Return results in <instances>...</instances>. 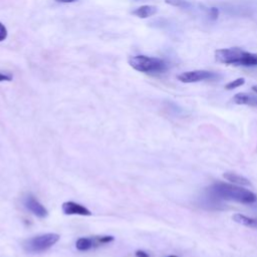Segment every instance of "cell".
I'll return each mask as SVG.
<instances>
[{"instance_id": "obj_5", "label": "cell", "mask_w": 257, "mask_h": 257, "mask_svg": "<svg viewBox=\"0 0 257 257\" xmlns=\"http://www.w3.org/2000/svg\"><path fill=\"white\" fill-rule=\"evenodd\" d=\"M220 77V75L216 72L209 71V70H191V71H185L180 73L177 78L181 82L184 83H194L199 82L203 80H213Z\"/></svg>"}, {"instance_id": "obj_4", "label": "cell", "mask_w": 257, "mask_h": 257, "mask_svg": "<svg viewBox=\"0 0 257 257\" xmlns=\"http://www.w3.org/2000/svg\"><path fill=\"white\" fill-rule=\"evenodd\" d=\"M60 236L56 233H46L38 236H34L32 238L27 239L23 243V248L26 252L35 254L41 253L49 248H51L54 244H56L59 240Z\"/></svg>"}, {"instance_id": "obj_11", "label": "cell", "mask_w": 257, "mask_h": 257, "mask_svg": "<svg viewBox=\"0 0 257 257\" xmlns=\"http://www.w3.org/2000/svg\"><path fill=\"white\" fill-rule=\"evenodd\" d=\"M232 219L234 222L249 227V228H254L257 229V218H251V217H247L243 214L240 213H236L232 216Z\"/></svg>"}, {"instance_id": "obj_10", "label": "cell", "mask_w": 257, "mask_h": 257, "mask_svg": "<svg viewBox=\"0 0 257 257\" xmlns=\"http://www.w3.org/2000/svg\"><path fill=\"white\" fill-rule=\"evenodd\" d=\"M98 246V243L96 241V237L94 238H87V237H81L77 239L75 242V247L78 251H88L91 248Z\"/></svg>"}, {"instance_id": "obj_6", "label": "cell", "mask_w": 257, "mask_h": 257, "mask_svg": "<svg viewBox=\"0 0 257 257\" xmlns=\"http://www.w3.org/2000/svg\"><path fill=\"white\" fill-rule=\"evenodd\" d=\"M24 206L27 210H29L33 215L38 218H45L48 215V211L46 208L32 195L26 196L24 199Z\"/></svg>"}, {"instance_id": "obj_20", "label": "cell", "mask_w": 257, "mask_h": 257, "mask_svg": "<svg viewBox=\"0 0 257 257\" xmlns=\"http://www.w3.org/2000/svg\"><path fill=\"white\" fill-rule=\"evenodd\" d=\"M56 2H59V3H73L77 0H55Z\"/></svg>"}, {"instance_id": "obj_15", "label": "cell", "mask_w": 257, "mask_h": 257, "mask_svg": "<svg viewBox=\"0 0 257 257\" xmlns=\"http://www.w3.org/2000/svg\"><path fill=\"white\" fill-rule=\"evenodd\" d=\"M114 240V237L113 236H99V237H96V241L98 243V245L100 244H106V243H109V242H112Z\"/></svg>"}, {"instance_id": "obj_23", "label": "cell", "mask_w": 257, "mask_h": 257, "mask_svg": "<svg viewBox=\"0 0 257 257\" xmlns=\"http://www.w3.org/2000/svg\"><path fill=\"white\" fill-rule=\"evenodd\" d=\"M136 1H140V0H136Z\"/></svg>"}, {"instance_id": "obj_18", "label": "cell", "mask_w": 257, "mask_h": 257, "mask_svg": "<svg viewBox=\"0 0 257 257\" xmlns=\"http://www.w3.org/2000/svg\"><path fill=\"white\" fill-rule=\"evenodd\" d=\"M136 256L137 257H150L149 254L143 250H137L136 251Z\"/></svg>"}, {"instance_id": "obj_1", "label": "cell", "mask_w": 257, "mask_h": 257, "mask_svg": "<svg viewBox=\"0 0 257 257\" xmlns=\"http://www.w3.org/2000/svg\"><path fill=\"white\" fill-rule=\"evenodd\" d=\"M210 196L218 200L235 201L242 204H253L257 201V196L250 190L235 184L216 182L208 188Z\"/></svg>"}, {"instance_id": "obj_13", "label": "cell", "mask_w": 257, "mask_h": 257, "mask_svg": "<svg viewBox=\"0 0 257 257\" xmlns=\"http://www.w3.org/2000/svg\"><path fill=\"white\" fill-rule=\"evenodd\" d=\"M165 2L169 5L183 9H188L191 6V3L188 0H165Z\"/></svg>"}, {"instance_id": "obj_8", "label": "cell", "mask_w": 257, "mask_h": 257, "mask_svg": "<svg viewBox=\"0 0 257 257\" xmlns=\"http://www.w3.org/2000/svg\"><path fill=\"white\" fill-rule=\"evenodd\" d=\"M232 101L236 104L250 105L257 107V95L246 93V92H238L232 97Z\"/></svg>"}, {"instance_id": "obj_21", "label": "cell", "mask_w": 257, "mask_h": 257, "mask_svg": "<svg viewBox=\"0 0 257 257\" xmlns=\"http://www.w3.org/2000/svg\"><path fill=\"white\" fill-rule=\"evenodd\" d=\"M252 90H253L255 93H257V84H255V85L252 86Z\"/></svg>"}, {"instance_id": "obj_17", "label": "cell", "mask_w": 257, "mask_h": 257, "mask_svg": "<svg viewBox=\"0 0 257 257\" xmlns=\"http://www.w3.org/2000/svg\"><path fill=\"white\" fill-rule=\"evenodd\" d=\"M10 80H12V76L11 75L0 72V81H10Z\"/></svg>"}, {"instance_id": "obj_16", "label": "cell", "mask_w": 257, "mask_h": 257, "mask_svg": "<svg viewBox=\"0 0 257 257\" xmlns=\"http://www.w3.org/2000/svg\"><path fill=\"white\" fill-rule=\"evenodd\" d=\"M7 35H8V32H7L6 27L4 26V24H2L0 22V42L5 40L7 38Z\"/></svg>"}, {"instance_id": "obj_22", "label": "cell", "mask_w": 257, "mask_h": 257, "mask_svg": "<svg viewBox=\"0 0 257 257\" xmlns=\"http://www.w3.org/2000/svg\"><path fill=\"white\" fill-rule=\"evenodd\" d=\"M168 257H178V256H176V255H170V256H168Z\"/></svg>"}, {"instance_id": "obj_2", "label": "cell", "mask_w": 257, "mask_h": 257, "mask_svg": "<svg viewBox=\"0 0 257 257\" xmlns=\"http://www.w3.org/2000/svg\"><path fill=\"white\" fill-rule=\"evenodd\" d=\"M215 59L227 65L244 67L257 66V53L246 51L240 47L218 49L215 51Z\"/></svg>"}, {"instance_id": "obj_3", "label": "cell", "mask_w": 257, "mask_h": 257, "mask_svg": "<svg viewBox=\"0 0 257 257\" xmlns=\"http://www.w3.org/2000/svg\"><path fill=\"white\" fill-rule=\"evenodd\" d=\"M128 64L136 70L148 74H160L168 70V62L160 57L135 55L128 58Z\"/></svg>"}, {"instance_id": "obj_19", "label": "cell", "mask_w": 257, "mask_h": 257, "mask_svg": "<svg viewBox=\"0 0 257 257\" xmlns=\"http://www.w3.org/2000/svg\"><path fill=\"white\" fill-rule=\"evenodd\" d=\"M210 15L213 17V18H217L218 17V9L215 8V7H212L210 9Z\"/></svg>"}, {"instance_id": "obj_14", "label": "cell", "mask_w": 257, "mask_h": 257, "mask_svg": "<svg viewBox=\"0 0 257 257\" xmlns=\"http://www.w3.org/2000/svg\"><path fill=\"white\" fill-rule=\"evenodd\" d=\"M244 83H245V78L244 77H239V78H236V79L228 82L227 84H225V89L232 90L234 88L242 86Z\"/></svg>"}, {"instance_id": "obj_12", "label": "cell", "mask_w": 257, "mask_h": 257, "mask_svg": "<svg viewBox=\"0 0 257 257\" xmlns=\"http://www.w3.org/2000/svg\"><path fill=\"white\" fill-rule=\"evenodd\" d=\"M223 178L225 180H227L228 182H230L232 184H235V185H238V186H251V183L247 178H245L241 175L235 174V173H231V172L224 173Z\"/></svg>"}, {"instance_id": "obj_7", "label": "cell", "mask_w": 257, "mask_h": 257, "mask_svg": "<svg viewBox=\"0 0 257 257\" xmlns=\"http://www.w3.org/2000/svg\"><path fill=\"white\" fill-rule=\"evenodd\" d=\"M62 212L65 215H80V216H91V212L84 206L72 202V201H68V202H64L61 206Z\"/></svg>"}, {"instance_id": "obj_9", "label": "cell", "mask_w": 257, "mask_h": 257, "mask_svg": "<svg viewBox=\"0 0 257 257\" xmlns=\"http://www.w3.org/2000/svg\"><path fill=\"white\" fill-rule=\"evenodd\" d=\"M158 12V8L154 5H143L132 11V14L139 18H148L155 15Z\"/></svg>"}]
</instances>
